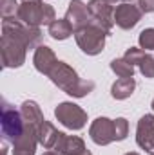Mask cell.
<instances>
[{
	"label": "cell",
	"mask_w": 154,
	"mask_h": 155,
	"mask_svg": "<svg viewBox=\"0 0 154 155\" xmlns=\"http://www.w3.org/2000/svg\"><path fill=\"white\" fill-rule=\"evenodd\" d=\"M49 78L58 88H62L65 94H69L73 97H83L94 90V81L80 79L76 71L73 67H69L65 61H58L54 65V69L49 72Z\"/></svg>",
	"instance_id": "6da1fadb"
},
{
	"label": "cell",
	"mask_w": 154,
	"mask_h": 155,
	"mask_svg": "<svg viewBox=\"0 0 154 155\" xmlns=\"http://www.w3.org/2000/svg\"><path fill=\"white\" fill-rule=\"evenodd\" d=\"M16 18L24 22L26 25L38 27V25H51L56 16L54 9L49 4H44L42 0H24L18 7Z\"/></svg>",
	"instance_id": "7a4b0ae2"
},
{
	"label": "cell",
	"mask_w": 154,
	"mask_h": 155,
	"mask_svg": "<svg viewBox=\"0 0 154 155\" xmlns=\"http://www.w3.org/2000/svg\"><path fill=\"white\" fill-rule=\"evenodd\" d=\"M2 35L20 41L26 49L40 47V41H42V31H40L38 27L26 25L16 16H13V18H2Z\"/></svg>",
	"instance_id": "3957f363"
},
{
	"label": "cell",
	"mask_w": 154,
	"mask_h": 155,
	"mask_svg": "<svg viewBox=\"0 0 154 155\" xmlns=\"http://www.w3.org/2000/svg\"><path fill=\"white\" fill-rule=\"evenodd\" d=\"M105 36L107 33L103 29H100L98 25H87L80 31H75V40H76L78 47L82 49V52H85L87 56H96L103 51L105 47Z\"/></svg>",
	"instance_id": "277c9868"
},
{
	"label": "cell",
	"mask_w": 154,
	"mask_h": 155,
	"mask_svg": "<svg viewBox=\"0 0 154 155\" xmlns=\"http://www.w3.org/2000/svg\"><path fill=\"white\" fill-rule=\"evenodd\" d=\"M54 117L58 119V123H62L69 130H82L87 123V112L69 101L60 103L54 108Z\"/></svg>",
	"instance_id": "5b68a950"
},
{
	"label": "cell",
	"mask_w": 154,
	"mask_h": 155,
	"mask_svg": "<svg viewBox=\"0 0 154 155\" xmlns=\"http://www.w3.org/2000/svg\"><path fill=\"white\" fill-rule=\"evenodd\" d=\"M24 128H26V121L22 117V112H16L7 103H4V107H2V135H4V139L15 143L24 134Z\"/></svg>",
	"instance_id": "8992f818"
},
{
	"label": "cell",
	"mask_w": 154,
	"mask_h": 155,
	"mask_svg": "<svg viewBox=\"0 0 154 155\" xmlns=\"http://www.w3.org/2000/svg\"><path fill=\"white\" fill-rule=\"evenodd\" d=\"M26 51L27 49L20 41L2 35V40H0V54H2V65L5 69H15V67L24 65V61H26Z\"/></svg>",
	"instance_id": "52a82bcc"
},
{
	"label": "cell",
	"mask_w": 154,
	"mask_h": 155,
	"mask_svg": "<svg viewBox=\"0 0 154 155\" xmlns=\"http://www.w3.org/2000/svg\"><path fill=\"white\" fill-rule=\"evenodd\" d=\"M89 13L93 16V24L98 25L100 29H103L107 35L111 33L113 25H114V7L111 2L107 0H91L87 4Z\"/></svg>",
	"instance_id": "ba28073f"
},
{
	"label": "cell",
	"mask_w": 154,
	"mask_h": 155,
	"mask_svg": "<svg viewBox=\"0 0 154 155\" xmlns=\"http://www.w3.org/2000/svg\"><path fill=\"white\" fill-rule=\"evenodd\" d=\"M89 135L93 139V143H96L98 146H107L114 141V121L109 117H98L93 121L91 128H89Z\"/></svg>",
	"instance_id": "9c48e42d"
},
{
	"label": "cell",
	"mask_w": 154,
	"mask_h": 155,
	"mask_svg": "<svg viewBox=\"0 0 154 155\" xmlns=\"http://www.w3.org/2000/svg\"><path fill=\"white\" fill-rule=\"evenodd\" d=\"M142 9L138 5H134L132 2H123L120 5H116L114 9V24L120 29H132L140 20H142Z\"/></svg>",
	"instance_id": "30bf717a"
},
{
	"label": "cell",
	"mask_w": 154,
	"mask_h": 155,
	"mask_svg": "<svg viewBox=\"0 0 154 155\" xmlns=\"http://www.w3.org/2000/svg\"><path fill=\"white\" fill-rule=\"evenodd\" d=\"M38 143V126L26 123L24 134L13 143V155H35Z\"/></svg>",
	"instance_id": "8fae6325"
},
{
	"label": "cell",
	"mask_w": 154,
	"mask_h": 155,
	"mask_svg": "<svg viewBox=\"0 0 154 155\" xmlns=\"http://www.w3.org/2000/svg\"><path fill=\"white\" fill-rule=\"evenodd\" d=\"M136 143L145 152L154 153V116L152 114H145L143 117H140L138 126H136Z\"/></svg>",
	"instance_id": "7c38bea8"
},
{
	"label": "cell",
	"mask_w": 154,
	"mask_h": 155,
	"mask_svg": "<svg viewBox=\"0 0 154 155\" xmlns=\"http://www.w3.org/2000/svg\"><path fill=\"white\" fill-rule=\"evenodd\" d=\"M65 18L71 22V25H73L75 31H80V29H83L87 25H93V16L89 13V7L82 0H71L69 2Z\"/></svg>",
	"instance_id": "4fadbf2b"
},
{
	"label": "cell",
	"mask_w": 154,
	"mask_h": 155,
	"mask_svg": "<svg viewBox=\"0 0 154 155\" xmlns=\"http://www.w3.org/2000/svg\"><path fill=\"white\" fill-rule=\"evenodd\" d=\"M33 63H35V69L38 71L40 74L49 76V72L54 69V65L58 63V60H56L54 52L51 51V47H47V45H40V47H37V51H35Z\"/></svg>",
	"instance_id": "5bb4252c"
},
{
	"label": "cell",
	"mask_w": 154,
	"mask_h": 155,
	"mask_svg": "<svg viewBox=\"0 0 154 155\" xmlns=\"http://www.w3.org/2000/svg\"><path fill=\"white\" fill-rule=\"evenodd\" d=\"M53 150L62 155H80L82 152H85V144H83V141L78 135H65V134H62L58 143H56V146Z\"/></svg>",
	"instance_id": "9a60e30c"
},
{
	"label": "cell",
	"mask_w": 154,
	"mask_h": 155,
	"mask_svg": "<svg viewBox=\"0 0 154 155\" xmlns=\"http://www.w3.org/2000/svg\"><path fill=\"white\" fill-rule=\"evenodd\" d=\"M60 135H62V132H58L54 128V124H51L49 121H44L38 126V143L47 150H53L56 146Z\"/></svg>",
	"instance_id": "2e32d148"
},
{
	"label": "cell",
	"mask_w": 154,
	"mask_h": 155,
	"mask_svg": "<svg viewBox=\"0 0 154 155\" xmlns=\"http://www.w3.org/2000/svg\"><path fill=\"white\" fill-rule=\"evenodd\" d=\"M134 88H136L134 78H120L111 87V96L114 99H127L129 96H132Z\"/></svg>",
	"instance_id": "e0dca14e"
},
{
	"label": "cell",
	"mask_w": 154,
	"mask_h": 155,
	"mask_svg": "<svg viewBox=\"0 0 154 155\" xmlns=\"http://www.w3.org/2000/svg\"><path fill=\"white\" fill-rule=\"evenodd\" d=\"M20 112H22V117L26 123H31L35 126H40L45 119H44V114L40 110V107L35 103V101H24L22 107H20Z\"/></svg>",
	"instance_id": "ac0fdd59"
},
{
	"label": "cell",
	"mask_w": 154,
	"mask_h": 155,
	"mask_svg": "<svg viewBox=\"0 0 154 155\" xmlns=\"http://www.w3.org/2000/svg\"><path fill=\"white\" fill-rule=\"evenodd\" d=\"M73 33H75V29L67 18H58L49 25V35L54 40H67Z\"/></svg>",
	"instance_id": "d6986e66"
},
{
	"label": "cell",
	"mask_w": 154,
	"mask_h": 155,
	"mask_svg": "<svg viewBox=\"0 0 154 155\" xmlns=\"http://www.w3.org/2000/svg\"><path fill=\"white\" fill-rule=\"evenodd\" d=\"M111 71L118 78H132L134 76V65L127 61L125 58H116L111 61Z\"/></svg>",
	"instance_id": "ffe728a7"
},
{
	"label": "cell",
	"mask_w": 154,
	"mask_h": 155,
	"mask_svg": "<svg viewBox=\"0 0 154 155\" xmlns=\"http://www.w3.org/2000/svg\"><path fill=\"white\" fill-rule=\"evenodd\" d=\"M136 67L140 69V72H142L145 78H154V56H151V54L145 52L143 58L138 61Z\"/></svg>",
	"instance_id": "44dd1931"
},
{
	"label": "cell",
	"mask_w": 154,
	"mask_h": 155,
	"mask_svg": "<svg viewBox=\"0 0 154 155\" xmlns=\"http://www.w3.org/2000/svg\"><path fill=\"white\" fill-rule=\"evenodd\" d=\"M140 41V49H145V51H154V27L149 29H143L138 36Z\"/></svg>",
	"instance_id": "7402d4cb"
},
{
	"label": "cell",
	"mask_w": 154,
	"mask_h": 155,
	"mask_svg": "<svg viewBox=\"0 0 154 155\" xmlns=\"http://www.w3.org/2000/svg\"><path fill=\"white\" fill-rule=\"evenodd\" d=\"M20 4H16V0H0V13L2 18H13L18 13Z\"/></svg>",
	"instance_id": "603a6c76"
},
{
	"label": "cell",
	"mask_w": 154,
	"mask_h": 155,
	"mask_svg": "<svg viewBox=\"0 0 154 155\" xmlns=\"http://www.w3.org/2000/svg\"><path fill=\"white\" fill-rule=\"evenodd\" d=\"M129 134V123L125 117L114 119V141H123Z\"/></svg>",
	"instance_id": "cb8c5ba5"
},
{
	"label": "cell",
	"mask_w": 154,
	"mask_h": 155,
	"mask_svg": "<svg viewBox=\"0 0 154 155\" xmlns=\"http://www.w3.org/2000/svg\"><path fill=\"white\" fill-rule=\"evenodd\" d=\"M143 54H145V51H143V49L131 47V49H127V52H125V56H123V58H125L127 61H131V63L136 67V65H138V61L143 58Z\"/></svg>",
	"instance_id": "d4e9b609"
},
{
	"label": "cell",
	"mask_w": 154,
	"mask_h": 155,
	"mask_svg": "<svg viewBox=\"0 0 154 155\" xmlns=\"http://www.w3.org/2000/svg\"><path fill=\"white\" fill-rule=\"evenodd\" d=\"M140 9L142 13H154V0H140Z\"/></svg>",
	"instance_id": "484cf974"
},
{
	"label": "cell",
	"mask_w": 154,
	"mask_h": 155,
	"mask_svg": "<svg viewBox=\"0 0 154 155\" xmlns=\"http://www.w3.org/2000/svg\"><path fill=\"white\" fill-rule=\"evenodd\" d=\"M44 155H62V153H58V152H54V150H49V152H45Z\"/></svg>",
	"instance_id": "4316f807"
},
{
	"label": "cell",
	"mask_w": 154,
	"mask_h": 155,
	"mask_svg": "<svg viewBox=\"0 0 154 155\" xmlns=\"http://www.w3.org/2000/svg\"><path fill=\"white\" fill-rule=\"evenodd\" d=\"M107 2H111V4H116V2H121V4H123V2H132V0H107Z\"/></svg>",
	"instance_id": "83f0119b"
},
{
	"label": "cell",
	"mask_w": 154,
	"mask_h": 155,
	"mask_svg": "<svg viewBox=\"0 0 154 155\" xmlns=\"http://www.w3.org/2000/svg\"><path fill=\"white\" fill-rule=\"evenodd\" d=\"M80 155H93V153H91L89 150H85V152H82V153H80Z\"/></svg>",
	"instance_id": "f1b7e54d"
},
{
	"label": "cell",
	"mask_w": 154,
	"mask_h": 155,
	"mask_svg": "<svg viewBox=\"0 0 154 155\" xmlns=\"http://www.w3.org/2000/svg\"><path fill=\"white\" fill-rule=\"evenodd\" d=\"M125 155H140V153H136V152H129V153H125Z\"/></svg>",
	"instance_id": "f546056e"
},
{
	"label": "cell",
	"mask_w": 154,
	"mask_h": 155,
	"mask_svg": "<svg viewBox=\"0 0 154 155\" xmlns=\"http://www.w3.org/2000/svg\"><path fill=\"white\" fill-rule=\"evenodd\" d=\"M151 107H152V110H154V99H152V105H151Z\"/></svg>",
	"instance_id": "4dcf8cb0"
},
{
	"label": "cell",
	"mask_w": 154,
	"mask_h": 155,
	"mask_svg": "<svg viewBox=\"0 0 154 155\" xmlns=\"http://www.w3.org/2000/svg\"><path fill=\"white\" fill-rule=\"evenodd\" d=\"M152 155H154V153H152Z\"/></svg>",
	"instance_id": "1f68e13d"
}]
</instances>
